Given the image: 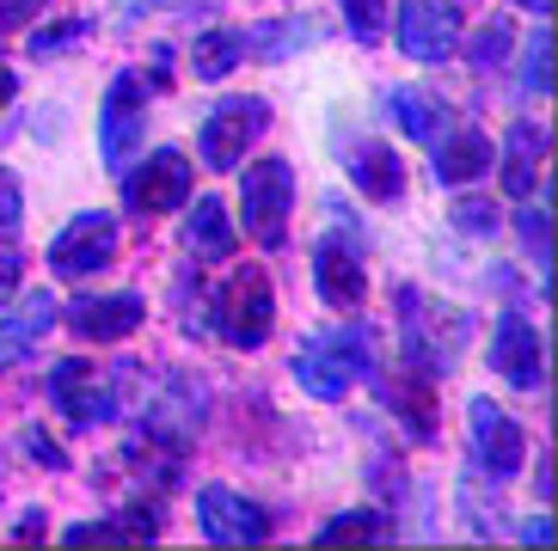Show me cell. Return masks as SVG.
<instances>
[{"label": "cell", "instance_id": "1", "mask_svg": "<svg viewBox=\"0 0 558 551\" xmlns=\"http://www.w3.org/2000/svg\"><path fill=\"white\" fill-rule=\"evenodd\" d=\"M375 374V338L362 325H344V331H319L295 356V380L313 392V399H344L356 380Z\"/></svg>", "mask_w": 558, "mask_h": 551}, {"label": "cell", "instance_id": "2", "mask_svg": "<svg viewBox=\"0 0 558 551\" xmlns=\"http://www.w3.org/2000/svg\"><path fill=\"white\" fill-rule=\"evenodd\" d=\"M277 325V294H270V276L264 270H233L215 294V331L233 343V350H258Z\"/></svg>", "mask_w": 558, "mask_h": 551}, {"label": "cell", "instance_id": "3", "mask_svg": "<svg viewBox=\"0 0 558 551\" xmlns=\"http://www.w3.org/2000/svg\"><path fill=\"white\" fill-rule=\"evenodd\" d=\"M240 209H246V233H252V240H258V245H282V233H289V209H295V166H289V160L246 166Z\"/></svg>", "mask_w": 558, "mask_h": 551}, {"label": "cell", "instance_id": "4", "mask_svg": "<svg viewBox=\"0 0 558 551\" xmlns=\"http://www.w3.org/2000/svg\"><path fill=\"white\" fill-rule=\"evenodd\" d=\"M264 123H270V105L264 98H228V105H215L197 130L203 166L209 172H233V166L246 160V147L264 135Z\"/></svg>", "mask_w": 558, "mask_h": 551}, {"label": "cell", "instance_id": "5", "mask_svg": "<svg viewBox=\"0 0 558 551\" xmlns=\"http://www.w3.org/2000/svg\"><path fill=\"white\" fill-rule=\"evenodd\" d=\"M117 258V215H74L50 245V270L62 282H81V276H99Z\"/></svg>", "mask_w": 558, "mask_h": 551}, {"label": "cell", "instance_id": "6", "mask_svg": "<svg viewBox=\"0 0 558 551\" xmlns=\"http://www.w3.org/2000/svg\"><path fill=\"white\" fill-rule=\"evenodd\" d=\"M123 203H130L135 215H172V209H184V203H191V160H184L179 147L148 154V160L123 179Z\"/></svg>", "mask_w": 558, "mask_h": 551}, {"label": "cell", "instance_id": "7", "mask_svg": "<svg viewBox=\"0 0 558 551\" xmlns=\"http://www.w3.org/2000/svg\"><path fill=\"white\" fill-rule=\"evenodd\" d=\"M142 123H148V86H142V74H117L111 93H105V111H99V154H105V166L130 160V147L142 142Z\"/></svg>", "mask_w": 558, "mask_h": 551}, {"label": "cell", "instance_id": "8", "mask_svg": "<svg viewBox=\"0 0 558 551\" xmlns=\"http://www.w3.org/2000/svg\"><path fill=\"white\" fill-rule=\"evenodd\" d=\"M460 44V13L448 0H399V49L411 62H442Z\"/></svg>", "mask_w": 558, "mask_h": 551}, {"label": "cell", "instance_id": "9", "mask_svg": "<svg viewBox=\"0 0 558 551\" xmlns=\"http://www.w3.org/2000/svg\"><path fill=\"white\" fill-rule=\"evenodd\" d=\"M197 527L215 546H258V539H270V515H264L258 503H246V497L221 490V485L197 490Z\"/></svg>", "mask_w": 558, "mask_h": 551}, {"label": "cell", "instance_id": "10", "mask_svg": "<svg viewBox=\"0 0 558 551\" xmlns=\"http://www.w3.org/2000/svg\"><path fill=\"white\" fill-rule=\"evenodd\" d=\"M492 368H497V380H509V387H522V392H534L546 380L541 331H534L522 313H504V319L492 325Z\"/></svg>", "mask_w": 558, "mask_h": 551}, {"label": "cell", "instance_id": "11", "mask_svg": "<svg viewBox=\"0 0 558 551\" xmlns=\"http://www.w3.org/2000/svg\"><path fill=\"white\" fill-rule=\"evenodd\" d=\"M466 417H473V448L478 460L492 466V478H515L527 460V436H522V423L509 417V411H497L492 399H473L466 405Z\"/></svg>", "mask_w": 558, "mask_h": 551}, {"label": "cell", "instance_id": "12", "mask_svg": "<svg viewBox=\"0 0 558 551\" xmlns=\"http://www.w3.org/2000/svg\"><path fill=\"white\" fill-rule=\"evenodd\" d=\"M50 399L68 423H81V429H99L111 417V387H105L99 368H86V362H56L50 368Z\"/></svg>", "mask_w": 558, "mask_h": 551}, {"label": "cell", "instance_id": "13", "mask_svg": "<svg viewBox=\"0 0 558 551\" xmlns=\"http://www.w3.org/2000/svg\"><path fill=\"white\" fill-rule=\"evenodd\" d=\"M142 313H148L142 294H86V301L68 307V325L86 343H117V338H130V331H142Z\"/></svg>", "mask_w": 558, "mask_h": 551}, {"label": "cell", "instance_id": "14", "mask_svg": "<svg viewBox=\"0 0 558 551\" xmlns=\"http://www.w3.org/2000/svg\"><path fill=\"white\" fill-rule=\"evenodd\" d=\"M313 282H319V301H326V307H356L362 294H368L362 258L344 252V240H326L313 252Z\"/></svg>", "mask_w": 558, "mask_h": 551}, {"label": "cell", "instance_id": "15", "mask_svg": "<svg viewBox=\"0 0 558 551\" xmlns=\"http://www.w3.org/2000/svg\"><path fill=\"white\" fill-rule=\"evenodd\" d=\"M350 179L362 184V196H375V203H393L405 191V166L387 142H350Z\"/></svg>", "mask_w": 558, "mask_h": 551}, {"label": "cell", "instance_id": "16", "mask_svg": "<svg viewBox=\"0 0 558 551\" xmlns=\"http://www.w3.org/2000/svg\"><path fill=\"white\" fill-rule=\"evenodd\" d=\"M233 245H240V233L228 228V209L215 196H197V209L184 215V252L203 264H221V258H233Z\"/></svg>", "mask_w": 558, "mask_h": 551}, {"label": "cell", "instance_id": "17", "mask_svg": "<svg viewBox=\"0 0 558 551\" xmlns=\"http://www.w3.org/2000/svg\"><path fill=\"white\" fill-rule=\"evenodd\" d=\"M50 319H56V301L50 294H25L7 319H0V368H13L25 350H37V338L50 331Z\"/></svg>", "mask_w": 558, "mask_h": 551}, {"label": "cell", "instance_id": "18", "mask_svg": "<svg viewBox=\"0 0 558 551\" xmlns=\"http://www.w3.org/2000/svg\"><path fill=\"white\" fill-rule=\"evenodd\" d=\"M387 405L405 417L411 441L436 436V380H429V374H399L393 387H387Z\"/></svg>", "mask_w": 558, "mask_h": 551}, {"label": "cell", "instance_id": "19", "mask_svg": "<svg viewBox=\"0 0 558 551\" xmlns=\"http://www.w3.org/2000/svg\"><path fill=\"white\" fill-rule=\"evenodd\" d=\"M478 172H492V135H478V130L448 135L442 154H436V179L442 184H473Z\"/></svg>", "mask_w": 558, "mask_h": 551}, {"label": "cell", "instance_id": "20", "mask_svg": "<svg viewBox=\"0 0 558 551\" xmlns=\"http://www.w3.org/2000/svg\"><path fill=\"white\" fill-rule=\"evenodd\" d=\"M534 160H546V130L515 123V130H509V147H504V191L509 196L534 191Z\"/></svg>", "mask_w": 558, "mask_h": 551}, {"label": "cell", "instance_id": "21", "mask_svg": "<svg viewBox=\"0 0 558 551\" xmlns=\"http://www.w3.org/2000/svg\"><path fill=\"white\" fill-rule=\"evenodd\" d=\"M387 111H393V123L411 142H436V135H442V105H436L424 86H393V93H387Z\"/></svg>", "mask_w": 558, "mask_h": 551}, {"label": "cell", "instance_id": "22", "mask_svg": "<svg viewBox=\"0 0 558 551\" xmlns=\"http://www.w3.org/2000/svg\"><path fill=\"white\" fill-rule=\"evenodd\" d=\"M191 62H197V81H228L233 68L246 62V32H203Z\"/></svg>", "mask_w": 558, "mask_h": 551}, {"label": "cell", "instance_id": "23", "mask_svg": "<svg viewBox=\"0 0 558 551\" xmlns=\"http://www.w3.org/2000/svg\"><path fill=\"white\" fill-rule=\"evenodd\" d=\"M319 539H326V546H338V539H368V546H387V539H393V527H387L375 509H350V515H331L326 527H319Z\"/></svg>", "mask_w": 558, "mask_h": 551}, {"label": "cell", "instance_id": "24", "mask_svg": "<svg viewBox=\"0 0 558 551\" xmlns=\"http://www.w3.org/2000/svg\"><path fill=\"white\" fill-rule=\"evenodd\" d=\"M448 221H454V233H473V240H485V233H497V203H492V196H454Z\"/></svg>", "mask_w": 558, "mask_h": 551}, {"label": "cell", "instance_id": "25", "mask_svg": "<svg viewBox=\"0 0 558 551\" xmlns=\"http://www.w3.org/2000/svg\"><path fill=\"white\" fill-rule=\"evenodd\" d=\"M509 44H515V32H509V19H492V25H478L473 44H466V56H473V68H497L509 56Z\"/></svg>", "mask_w": 558, "mask_h": 551}, {"label": "cell", "instance_id": "26", "mask_svg": "<svg viewBox=\"0 0 558 551\" xmlns=\"http://www.w3.org/2000/svg\"><path fill=\"white\" fill-rule=\"evenodd\" d=\"M350 19V37H362V44H375L380 25H387V0H338Z\"/></svg>", "mask_w": 558, "mask_h": 551}, {"label": "cell", "instance_id": "27", "mask_svg": "<svg viewBox=\"0 0 558 551\" xmlns=\"http://www.w3.org/2000/svg\"><path fill=\"white\" fill-rule=\"evenodd\" d=\"M86 37V19H56V25H44V32L32 37V56H62V49H74Z\"/></svg>", "mask_w": 558, "mask_h": 551}, {"label": "cell", "instance_id": "28", "mask_svg": "<svg viewBox=\"0 0 558 551\" xmlns=\"http://www.w3.org/2000/svg\"><path fill=\"white\" fill-rule=\"evenodd\" d=\"M546 81H553V44L541 37H527V56H522V86L527 93H546Z\"/></svg>", "mask_w": 558, "mask_h": 551}, {"label": "cell", "instance_id": "29", "mask_svg": "<svg viewBox=\"0 0 558 551\" xmlns=\"http://www.w3.org/2000/svg\"><path fill=\"white\" fill-rule=\"evenodd\" d=\"M19 221H25V196H19V179L0 172V240H13Z\"/></svg>", "mask_w": 558, "mask_h": 551}, {"label": "cell", "instance_id": "30", "mask_svg": "<svg viewBox=\"0 0 558 551\" xmlns=\"http://www.w3.org/2000/svg\"><path fill=\"white\" fill-rule=\"evenodd\" d=\"M68 546H93V539H105V546H111V539H130L123 534V527H111V521H81V527H68Z\"/></svg>", "mask_w": 558, "mask_h": 551}, {"label": "cell", "instance_id": "31", "mask_svg": "<svg viewBox=\"0 0 558 551\" xmlns=\"http://www.w3.org/2000/svg\"><path fill=\"white\" fill-rule=\"evenodd\" d=\"M44 7H50V0H0V37L19 32V25H25L32 13H44Z\"/></svg>", "mask_w": 558, "mask_h": 551}, {"label": "cell", "instance_id": "32", "mask_svg": "<svg viewBox=\"0 0 558 551\" xmlns=\"http://www.w3.org/2000/svg\"><path fill=\"white\" fill-rule=\"evenodd\" d=\"M522 245L546 264V209H522Z\"/></svg>", "mask_w": 558, "mask_h": 551}, {"label": "cell", "instance_id": "33", "mask_svg": "<svg viewBox=\"0 0 558 551\" xmlns=\"http://www.w3.org/2000/svg\"><path fill=\"white\" fill-rule=\"evenodd\" d=\"M25 448H32V454L44 460V466H68V454H62V448H56V441H44V436H37V429H32V436H25Z\"/></svg>", "mask_w": 558, "mask_h": 551}, {"label": "cell", "instance_id": "34", "mask_svg": "<svg viewBox=\"0 0 558 551\" xmlns=\"http://www.w3.org/2000/svg\"><path fill=\"white\" fill-rule=\"evenodd\" d=\"M19 289V252H0V301Z\"/></svg>", "mask_w": 558, "mask_h": 551}, {"label": "cell", "instance_id": "35", "mask_svg": "<svg viewBox=\"0 0 558 551\" xmlns=\"http://www.w3.org/2000/svg\"><path fill=\"white\" fill-rule=\"evenodd\" d=\"M13 86H19V81H13V68H0V111L13 105Z\"/></svg>", "mask_w": 558, "mask_h": 551}, {"label": "cell", "instance_id": "36", "mask_svg": "<svg viewBox=\"0 0 558 551\" xmlns=\"http://www.w3.org/2000/svg\"><path fill=\"white\" fill-rule=\"evenodd\" d=\"M135 13H148V7H179V0H130Z\"/></svg>", "mask_w": 558, "mask_h": 551}, {"label": "cell", "instance_id": "37", "mask_svg": "<svg viewBox=\"0 0 558 551\" xmlns=\"http://www.w3.org/2000/svg\"><path fill=\"white\" fill-rule=\"evenodd\" d=\"M515 7H534V13H546V0H515Z\"/></svg>", "mask_w": 558, "mask_h": 551}]
</instances>
